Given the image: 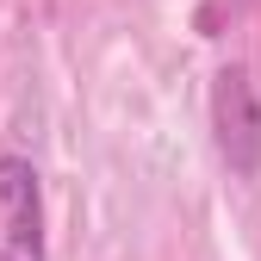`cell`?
<instances>
[{"instance_id":"cell-1","label":"cell","mask_w":261,"mask_h":261,"mask_svg":"<svg viewBox=\"0 0 261 261\" xmlns=\"http://www.w3.org/2000/svg\"><path fill=\"white\" fill-rule=\"evenodd\" d=\"M0 261H50L44 255V180L25 155H0Z\"/></svg>"},{"instance_id":"cell-2","label":"cell","mask_w":261,"mask_h":261,"mask_svg":"<svg viewBox=\"0 0 261 261\" xmlns=\"http://www.w3.org/2000/svg\"><path fill=\"white\" fill-rule=\"evenodd\" d=\"M212 130H218V149L230 162V174L249 180L261 168V100H255L249 69H218V81H212Z\"/></svg>"}]
</instances>
